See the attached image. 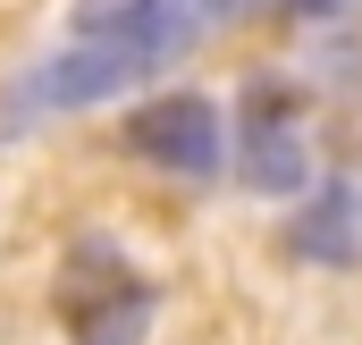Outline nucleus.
Here are the masks:
<instances>
[{
	"mask_svg": "<svg viewBox=\"0 0 362 345\" xmlns=\"http://www.w3.org/2000/svg\"><path fill=\"white\" fill-rule=\"evenodd\" d=\"M59 320L76 329V345H144L152 286L127 278L110 261V245H76V261L59 269Z\"/></svg>",
	"mask_w": 362,
	"mask_h": 345,
	"instance_id": "nucleus-2",
	"label": "nucleus"
},
{
	"mask_svg": "<svg viewBox=\"0 0 362 345\" xmlns=\"http://www.w3.org/2000/svg\"><path fill=\"white\" fill-rule=\"evenodd\" d=\"M295 253L303 261H354L362 253V185H329L295 219Z\"/></svg>",
	"mask_w": 362,
	"mask_h": 345,
	"instance_id": "nucleus-5",
	"label": "nucleus"
},
{
	"mask_svg": "<svg viewBox=\"0 0 362 345\" xmlns=\"http://www.w3.org/2000/svg\"><path fill=\"white\" fill-rule=\"evenodd\" d=\"M160 59H144L135 42H118V34H76L68 51H51L42 68H25V85H17V118H51V110H93V101H110V93L144 85Z\"/></svg>",
	"mask_w": 362,
	"mask_h": 345,
	"instance_id": "nucleus-1",
	"label": "nucleus"
},
{
	"mask_svg": "<svg viewBox=\"0 0 362 345\" xmlns=\"http://www.w3.org/2000/svg\"><path fill=\"white\" fill-rule=\"evenodd\" d=\"M312 127L295 110L286 85H253L245 93V144H236V177L253 194H303L312 185Z\"/></svg>",
	"mask_w": 362,
	"mask_h": 345,
	"instance_id": "nucleus-3",
	"label": "nucleus"
},
{
	"mask_svg": "<svg viewBox=\"0 0 362 345\" xmlns=\"http://www.w3.org/2000/svg\"><path fill=\"white\" fill-rule=\"evenodd\" d=\"M127 152L152 160V169H169V177H211L228 160L219 152V110L202 93H160V101H144L127 118Z\"/></svg>",
	"mask_w": 362,
	"mask_h": 345,
	"instance_id": "nucleus-4",
	"label": "nucleus"
}]
</instances>
